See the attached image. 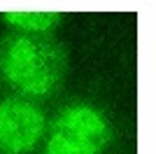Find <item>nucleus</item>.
Returning a JSON list of instances; mask_svg holds the SVG:
<instances>
[{
	"instance_id": "nucleus-1",
	"label": "nucleus",
	"mask_w": 156,
	"mask_h": 154,
	"mask_svg": "<svg viewBox=\"0 0 156 154\" xmlns=\"http://www.w3.org/2000/svg\"><path fill=\"white\" fill-rule=\"evenodd\" d=\"M65 75V51L49 38L7 33L0 38V79L26 96L51 94Z\"/></svg>"
},
{
	"instance_id": "nucleus-2",
	"label": "nucleus",
	"mask_w": 156,
	"mask_h": 154,
	"mask_svg": "<svg viewBox=\"0 0 156 154\" xmlns=\"http://www.w3.org/2000/svg\"><path fill=\"white\" fill-rule=\"evenodd\" d=\"M112 142L107 117L93 105L65 108L49 128L44 154H105Z\"/></svg>"
},
{
	"instance_id": "nucleus-3",
	"label": "nucleus",
	"mask_w": 156,
	"mask_h": 154,
	"mask_svg": "<svg viewBox=\"0 0 156 154\" xmlns=\"http://www.w3.org/2000/svg\"><path fill=\"white\" fill-rule=\"evenodd\" d=\"M44 135V115L30 101H0V154H30Z\"/></svg>"
},
{
	"instance_id": "nucleus-4",
	"label": "nucleus",
	"mask_w": 156,
	"mask_h": 154,
	"mask_svg": "<svg viewBox=\"0 0 156 154\" xmlns=\"http://www.w3.org/2000/svg\"><path fill=\"white\" fill-rule=\"evenodd\" d=\"M2 19L28 35H40V33H49L58 26L61 12H5Z\"/></svg>"
}]
</instances>
